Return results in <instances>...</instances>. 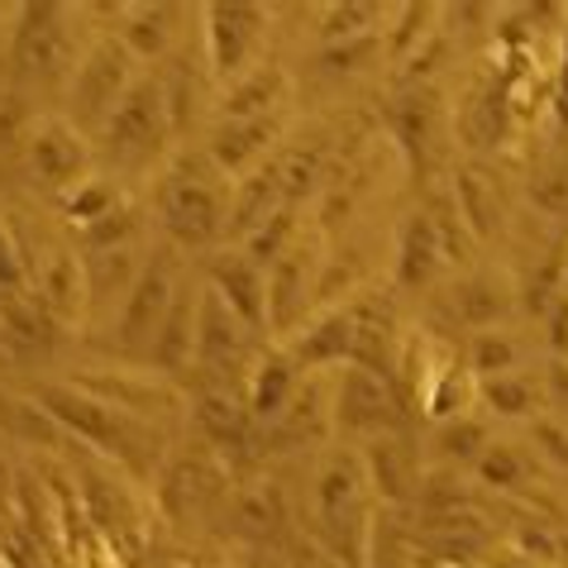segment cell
<instances>
[{"instance_id":"24","label":"cell","mask_w":568,"mask_h":568,"mask_svg":"<svg viewBox=\"0 0 568 568\" xmlns=\"http://www.w3.org/2000/svg\"><path fill=\"white\" fill-rule=\"evenodd\" d=\"M368 464H373V483L383 497L406 501L412 493H420V459H416L412 439H402L397 430L368 439Z\"/></svg>"},{"instance_id":"6","label":"cell","mask_w":568,"mask_h":568,"mask_svg":"<svg viewBox=\"0 0 568 568\" xmlns=\"http://www.w3.org/2000/svg\"><path fill=\"white\" fill-rule=\"evenodd\" d=\"M14 68H20V87L43 82V87H68L77 68V39L68 29L62 6H29L14 29Z\"/></svg>"},{"instance_id":"18","label":"cell","mask_w":568,"mask_h":568,"mask_svg":"<svg viewBox=\"0 0 568 568\" xmlns=\"http://www.w3.org/2000/svg\"><path fill=\"white\" fill-rule=\"evenodd\" d=\"M282 134V115H254V120H220L211 134V163L225 172H254L267 144Z\"/></svg>"},{"instance_id":"22","label":"cell","mask_w":568,"mask_h":568,"mask_svg":"<svg viewBox=\"0 0 568 568\" xmlns=\"http://www.w3.org/2000/svg\"><path fill=\"white\" fill-rule=\"evenodd\" d=\"M196 302H201V292L178 287L163 325H158V335L149 344V354L163 373H186L196 363Z\"/></svg>"},{"instance_id":"29","label":"cell","mask_w":568,"mask_h":568,"mask_svg":"<svg viewBox=\"0 0 568 568\" xmlns=\"http://www.w3.org/2000/svg\"><path fill=\"white\" fill-rule=\"evenodd\" d=\"M282 72L277 68H254L244 72L240 82L225 91L220 101V115L225 120H254V115H277V101H282Z\"/></svg>"},{"instance_id":"43","label":"cell","mask_w":568,"mask_h":568,"mask_svg":"<svg viewBox=\"0 0 568 568\" xmlns=\"http://www.w3.org/2000/svg\"><path fill=\"white\" fill-rule=\"evenodd\" d=\"M549 392H555V402L568 412V363H564V358L549 363Z\"/></svg>"},{"instance_id":"25","label":"cell","mask_w":568,"mask_h":568,"mask_svg":"<svg viewBox=\"0 0 568 568\" xmlns=\"http://www.w3.org/2000/svg\"><path fill=\"white\" fill-rule=\"evenodd\" d=\"M449 302H454V311H459V321H464V325L497 329V325L511 315V306H516V292H511V287H507V282H501L497 273H468V277L454 282Z\"/></svg>"},{"instance_id":"34","label":"cell","mask_w":568,"mask_h":568,"mask_svg":"<svg viewBox=\"0 0 568 568\" xmlns=\"http://www.w3.org/2000/svg\"><path fill=\"white\" fill-rule=\"evenodd\" d=\"M478 478L487 487H501V493H516V487H526L535 478V464L526 459V449L507 445V439H497V445H487L478 454Z\"/></svg>"},{"instance_id":"27","label":"cell","mask_w":568,"mask_h":568,"mask_svg":"<svg viewBox=\"0 0 568 568\" xmlns=\"http://www.w3.org/2000/svg\"><path fill=\"white\" fill-rule=\"evenodd\" d=\"M349 349H354V306H335L302 335L292 363L296 368H325V363H344Z\"/></svg>"},{"instance_id":"15","label":"cell","mask_w":568,"mask_h":568,"mask_svg":"<svg viewBox=\"0 0 568 568\" xmlns=\"http://www.w3.org/2000/svg\"><path fill=\"white\" fill-rule=\"evenodd\" d=\"M58 339L62 325L29 287L0 296V344H6V354H53Z\"/></svg>"},{"instance_id":"20","label":"cell","mask_w":568,"mask_h":568,"mask_svg":"<svg viewBox=\"0 0 568 568\" xmlns=\"http://www.w3.org/2000/svg\"><path fill=\"white\" fill-rule=\"evenodd\" d=\"M158 487H163V507L172 516H192L225 493V478H220V464L206 459V454H182V459L168 464Z\"/></svg>"},{"instance_id":"44","label":"cell","mask_w":568,"mask_h":568,"mask_svg":"<svg viewBox=\"0 0 568 568\" xmlns=\"http://www.w3.org/2000/svg\"><path fill=\"white\" fill-rule=\"evenodd\" d=\"M10 507V468H6V454H0V511Z\"/></svg>"},{"instance_id":"19","label":"cell","mask_w":568,"mask_h":568,"mask_svg":"<svg viewBox=\"0 0 568 568\" xmlns=\"http://www.w3.org/2000/svg\"><path fill=\"white\" fill-rule=\"evenodd\" d=\"M34 282H39V302L53 311L58 325H77L87 315V277H82V258L68 254V248H53L43 254L34 267Z\"/></svg>"},{"instance_id":"33","label":"cell","mask_w":568,"mask_h":568,"mask_svg":"<svg viewBox=\"0 0 568 568\" xmlns=\"http://www.w3.org/2000/svg\"><path fill=\"white\" fill-rule=\"evenodd\" d=\"M483 402L493 406L497 416H535V406H540V383H535L530 373H501V377H487L483 383Z\"/></svg>"},{"instance_id":"21","label":"cell","mask_w":568,"mask_h":568,"mask_svg":"<svg viewBox=\"0 0 568 568\" xmlns=\"http://www.w3.org/2000/svg\"><path fill=\"white\" fill-rule=\"evenodd\" d=\"M277 206H282V158H273V163H258L254 172H244L240 192H230L225 240H244V234H254Z\"/></svg>"},{"instance_id":"40","label":"cell","mask_w":568,"mask_h":568,"mask_svg":"<svg viewBox=\"0 0 568 568\" xmlns=\"http://www.w3.org/2000/svg\"><path fill=\"white\" fill-rule=\"evenodd\" d=\"M377 10H383V6H335V10L325 14V39L354 34V29H373L377 24Z\"/></svg>"},{"instance_id":"11","label":"cell","mask_w":568,"mask_h":568,"mask_svg":"<svg viewBox=\"0 0 568 568\" xmlns=\"http://www.w3.org/2000/svg\"><path fill=\"white\" fill-rule=\"evenodd\" d=\"M267 14L263 6H211L206 14V58H211V77H240L254 58L258 39H263Z\"/></svg>"},{"instance_id":"32","label":"cell","mask_w":568,"mask_h":568,"mask_svg":"<svg viewBox=\"0 0 568 568\" xmlns=\"http://www.w3.org/2000/svg\"><path fill=\"white\" fill-rule=\"evenodd\" d=\"M144 234V211L134 201H120L110 215H101L97 225L82 230V254H105V248H130Z\"/></svg>"},{"instance_id":"35","label":"cell","mask_w":568,"mask_h":568,"mask_svg":"<svg viewBox=\"0 0 568 568\" xmlns=\"http://www.w3.org/2000/svg\"><path fill=\"white\" fill-rule=\"evenodd\" d=\"M292 244H296V206H277L254 234H248L244 258H254L258 267H273Z\"/></svg>"},{"instance_id":"14","label":"cell","mask_w":568,"mask_h":568,"mask_svg":"<svg viewBox=\"0 0 568 568\" xmlns=\"http://www.w3.org/2000/svg\"><path fill=\"white\" fill-rule=\"evenodd\" d=\"M139 273H144V258L139 248H105V254H82V277H87V315L91 321H110L120 315L124 296L134 292Z\"/></svg>"},{"instance_id":"7","label":"cell","mask_w":568,"mask_h":568,"mask_svg":"<svg viewBox=\"0 0 568 568\" xmlns=\"http://www.w3.org/2000/svg\"><path fill=\"white\" fill-rule=\"evenodd\" d=\"M178 258H172V248H158L153 258H144V273H139L134 292L124 296V306L115 315V344L120 349H149L158 325H163V315L172 306V296H178Z\"/></svg>"},{"instance_id":"38","label":"cell","mask_w":568,"mask_h":568,"mask_svg":"<svg viewBox=\"0 0 568 568\" xmlns=\"http://www.w3.org/2000/svg\"><path fill=\"white\" fill-rule=\"evenodd\" d=\"M425 392H430V397H425V412H430L435 420H454V416H464V406L473 402L468 377H464L459 368H445V373H439Z\"/></svg>"},{"instance_id":"13","label":"cell","mask_w":568,"mask_h":568,"mask_svg":"<svg viewBox=\"0 0 568 568\" xmlns=\"http://www.w3.org/2000/svg\"><path fill=\"white\" fill-rule=\"evenodd\" d=\"M82 392L101 397L105 406L134 416V420H153L178 412V397H172L168 383H158L144 368H101V373H82Z\"/></svg>"},{"instance_id":"4","label":"cell","mask_w":568,"mask_h":568,"mask_svg":"<svg viewBox=\"0 0 568 568\" xmlns=\"http://www.w3.org/2000/svg\"><path fill=\"white\" fill-rule=\"evenodd\" d=\"M168 139H172V120H168L163 82L139 77V82L124 91V101L115 105V115L105 120V130L97 134V149L105 153L110 168L134 172V168H149L153 158L168 149Z\"/></svg>"},{"instance_id":"31","label":"cell","mask_w":568,"mask_h":568,"mask_svg":"<svg viewBox=\"0 0 568 568\" xmlns=\"http://www.w3.org/2000/svg\"><path fill=\"white\" fill-rule=\"evenodd\" d=\"M230 520L244 540H267V535H277V526H282V507L263 483H254V487H240V493H234Z\"/></svg>"},{"instance_id":"16","label":"cell","mask_w":568,"mask_h":568,"mask_svg":"<svg viewBox=\"0 0 568 568\" xmlns=\"http://www.w3.org/2000/svg\"><path fill=\"white\" fill-rule=\"evenodd\" d=\"M206 287L225 302L240 321L254 329H267V277H263V267L254 258H244V254H220L211 263V282Z\"/></svg>"},{"instance_id":"2","label":"cell","mask_w":568,"mask_h":568,"mask_svg":"<svg viewBox=\"0 0 568 568\" xmlns=\"http://www.w3.org/2000/svg\"><path fill=\"white\" fill-rule=\"evenodd\" d=\"M39 406H43V416H53L58 425H68L72 435H82L97 449L115 454L124 468L144 473V478L158 468L153 420H134V416L115 412V406H105L101 397H91V392H68V387H43Z\"/></svg>"},{"instance_id":"28","label":"cell","mask_w":568,"mask_h":568,"mask_svg":"<svg viewBox=\"0 0 568 568\" xmlns=\"http://www.w3.org/2000/svg\"><path fill=\"white\" fill-rule=\"evenodd\" d=\"M182 29V10L178 6H144L134 14H124V34L120 43L134 58H163L172 49V34Z\"/></svg>"},{"instance_id":"17","label":"cell","mask_w":568,"mask_h":568,"mask_svg":"<svg viewBox=\"0 0 568 568\" xmlns=\"http://www.w3.org/2000/svg\"><path fill=\"white\" fill-rule=\"evenodd\" d=\"M329 420H335V392H325L321 383H296L292 402L273 416V430H267L263 445L267 449H302L306 439L325 435Z\"/></svg>"},{"instance_id":"30","label":"cell","mask_w":568,"mask_h":568,"mask_svg":"<svg viewBox=\"0 0 568 568\" xmlns=\"http://www.w3.org/2000/svg\"><path fill=\"white\" fill-rule=\"evenodd\" d=\"M120 201H124V196H120V186H115V178H110V172H87V178L77 182L72 192L58 201V206H62V215L77 220V225L87 230V225H97L101 215L115 211Z\"/></svg>"},{"instance_id":"9","label":"cell","mask_w":568,"mask_h":568,"mask_svg":"<svg viewBox=\"0 0 568 568\" xmlns=\"http://www.w3.org/2000/svg\"><path fill=\"white\" fill-rule=\"evenodd\" d=\"M248 339H254V329L220 302L211 287H201V302H196V373L234 377V368H240L244 354H248Z\"/></svg>"},{"instance_id":"26","label":"cell","mask_w":568,"mask_h":568,"mask_svg":"<svg viewBox=\"0 0 568 568\" xmlns=\"http://www.w3.org/2000/svg\"><path fill=\"white\" fill-rule=\"evenodd\" d=\"M439 267H445V244H439L430 215H412L402 225V240H397V282L416 292L425 282L439 277Z\"/></svg>"},{"instance_id":"10","label":"cell","mask_w":568,"mask_h":568,"mask_svg":"<svg viewBox=\"0 0 568 568\" xmlns=\"http://www.w3.org/2000/svg\"><path fill=\"white\" fill-rule=\"evenodd\" d=\"M321 254L296 240L287 254L267 267V325L273 329H292L306 315V306L315 302V287H321Z\"/></svg>"},{"instance_id":"39","label":"cell","mask_w":568,"mask_h":568,"mask_svg":"<svg viewBox=\"0 0 568 568\" xmlns=\"http://www.w3.org/2000/svg\"><path fill=\"white\" fill-rule=\"evenodd\" d=\"M24 258H20V244L10 234V220H0V296L6 292H20L24 287Z\"/></svg>"},{"instance_id":"8","label":"cell","mask_w":568,"mask_h":568,"mask_svg":"<svg viewBox=\"0 0 568 568\" xmlns=\"http://www.w3.org/2000/svg\"><path fill=\"white\" fill-rule=\"evenodd\" d=\"M87 172H97L91 168L87 134H77L68 120H39L34 134H29V178H34L43 192L68 196Z\"/></svg>"},{"instance_id":"42","label":"cell","mask_w":568,"mask_h":568,"mask_svg":"<svg viewBox=\"0 0 568 568\" xmlns=\"http://www.w3.org/2000/svg\"><path fill=\"white\" fill-rule=\"evenodd\" d=\"M549 344H555L559 354H568V296L555 306V315H549Z\"/></svg>"},{"instance_id":"23","label":"cell","mask_w":568,"mask_h":568,"mask_svg":"<svg viewBox=\"0 0 568 568\" xmlns=\"http://www.w3.org/2000/svg\"><path fill=\"white\" fill-rule=\"evenodd\" d=\"M296 383H302V368L287 358V354H277V349H267L263 358H254V368H248L244 377V402H248V416L254 420H273L282 406L292 402V392Z\"/></svg>"},{"instance_id":"41","label":"cell","mask_w":568,"mask_h":568,"mask_svg":"<svg viewBox=\"0 0 568 568\" xmlns=\"http://www.w3.org/2000/svg\"><path fill=\"white\" fill-rule=\"evenodd\" d=\"M535 439H540V449L549 454V459H555V464H564L568 468V425H555V420H540V425H535V430H530Z\"/></svg>"},{"instance_id":"1","label":"cell","mask_w":568,"mask_h":568,"mask_svg":"<svg viewBox=\"0 0 568 568\" xmlns=\"http://www.w3.org/2000/svg\"><path fill=\"white\" fill-rule=\"evenodd\" d=\"M230 215V178L211 163V153L178 158V168L158 182V225L168 230L172 244L206 248L225 234Z\"/></svg>"},{"instance_id":"12","label":"cell","mask_w":568,"mask_h":568,"mask_svg":"<svg viewBox=\"0 0 568 568\" xmlns=\"http://www.w3.org/2000/svg\"><path fill=\"white\" fill-rule=\"evenodd\" d=\"M392 420H397V402H392V387L387 377H377L368 368H349L339 373V387H335V425L349 435H387Z\"/></svg>"},{"instance_id":"3","label":"cell","mask_w":568,"mask_h":568,"mask_svg":"<svg viewBox=\"0 0 568 568\" xmlns=\"http://www.w3.org/2000/svg\"><path fill=\"white\" fill-rule=\"evenodd\" d=\"M134 82H139V58L120 39H97L77 58L68 77V124L77 134L97 139Z\"/></svg>"},{"instance_id":"36","label":"cell","mask_w":568,"mask_h":568,"mask_svg":"<svg viewBox=\"0 0 568 568\" xmlns=\"http://www.w3.org/2000/svg\"><path fill=\"white\" fill-rule=\"evenodd\" d=\"M493 445V435H487V425L483 420H473V416H454V420H439V430H435V449H439V459H473L478 464V454Z\"/></svg>"},{"instance_id":"37","label":"cell","mask_w":568,"mask_h":568,"mask_svg":"<svg viewBox=\"0 0 568 568\" xmlns=\"http://www.w3.org/2000/svg\"><path fill=\"white\" fill-rule=\"evenodd\" d=\"M520 368V344L507 335V329H483L473 339V373L487 377H501V373H516Z\"/></svg>"},{"instance_id":"5","label":"cell","mask_w":568,"mask_h":568,"mask_svg":"<svg viewBox=\"0 0 568 568\" xmlns=\"http://www.w3.org/2000/svg\"><path fill=\"white\" fill-rule=\"evenodd\" d=\"M315 507H321V526L335 540V549L363 564V545H368V473H363L358 454H335L315 473Z\"/></svg>"}]
</instances>
